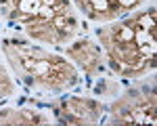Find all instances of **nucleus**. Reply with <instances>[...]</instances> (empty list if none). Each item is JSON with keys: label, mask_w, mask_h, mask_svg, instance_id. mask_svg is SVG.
<instances>
[{"label": "nucleus", "mask_w": 157, "mask_h": 126, "mask_svg": "<svg viewBox=\"0 0 157 126\" xmlns=\"http://www.w3.org/2000/svg\"><path fill=\"white\" fill-rule=\"evenodd\" d=\"M107 67L120 78L140 80L155 72V4L97 30Z\"/></svg>", "instance_id": "nucleus-1"}, {"label": "nucleus", "mask_w": 157, "mask_h": 126, "mask_svg": "<svg viewBox=\"0 0 157 126\" xmlns=\"http://www.w3.org/2000/svg\"><path fill=\"white\" fill-rule=\"evenodd\" d=\"M0 21L21 38L55 49L69 44L82 30L71 0H0Z\"/></svg>", "instance_id": "nucleus-2"}, {"label": "nucleus", "mask_w": 157, "mask_h": 126, "mask_svg": "<svg viewBox=\"0 0 157 126\" xmlns=\"http://www.w3.org/2000/svg\"><path fill=\"white\" fill-rule=\"evenodd\" d=\"M0 49L15 78L32 90L61 95L80 82V69L63 53L48 50L21 36L2 38Z\"/></svg>", "instance_id": "nucleus-3"}, {"label": "nucleus", "mask_w": 157, "mask_h": 126, "mask_svg": "<svg viewBox=\"0 0 157 126\" xmlns=\"http://www.w3.org/2000/svg\"><path fill=\"white\" fill-rule=\"evenodd\" d=\"M155 82L138 84L107 105L109 124H155Z\"/></svg>", "instance_id": "nucleus-4"}, {"label": "nucleus", "mask_w": 157, "mask_h": 126, "mask_svg": "<svg viewBox=\"0 0 157 126\" xmlns=\"http://www.w3.org/2000/svg\"><path fill=\"white\" fill-rule=\"evenodd\" d=\"M50 112L59 124H98L107 105L92 97H59L50 101Z\"/></svg>", "instance_id": "nucleus-5"}, {"label": "nucleus", "mask_w": 157, "mask_h": 126, "mask_svg": "<svg viewBox=\"0 0 157 126\" xmlns=\"http://www.w3.org/2000/svg\"><path fill=\"white\" fill-rule=\"evenodd\" d=\"M75 11L84 15L88 21L109 23L138 11L149 0H71Z\"/></svg>", "instance_id": "nucleus-6"}, {"label": "nucleus", "mask_w": 157, "mask_h": 126, "mask_svg": "<svg viewBox=\"0 0 157 126\" xmlns=\"http://www.w3.org/2000/svg\"><path fill=\"white\" fill-rule=\"evenodd\" d=\"M61 50H63V55H65L78 69L84 72V76L92 78V76H101L103 74L105 55H103L101 44H98L94 38L78 36L75 40H71L69 44H65Z\"/></svg>", "instance_id": "nucleus-7"}, {"label": "nucleus", "mask_w": 157, "mask_h": 126, "mask_svg": "<svg viewBox=\"0 0 157 126\" xmlns=\"http://www.w3.org/2000/svg\"><path fill=\"white\" fill-rule=\"evenodd\" d=\"M50 118L29 107H4L0 109V124H48Z\"/></svg>", "instance_id": "nucleus-8"}]
</instances>
